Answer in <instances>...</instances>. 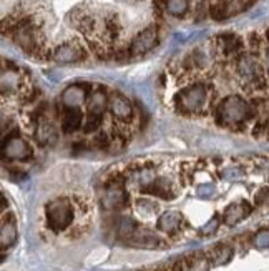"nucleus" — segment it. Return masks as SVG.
<instances>
[{"label": "nucleus", "instance_id": "1", "mask_svg": "<svg viewBox=\"0 0 269 271\" xmlns=\"http://www.w3.org/2000/svg\"><path fill=\"white\" fill-rule=\"evenodd\" d=\"M254 117L253 105L239 95H229L218 107V120L223 125L238 126Z\"/></svg>", "mask_w": 269, "mask_h": 271}, {"label": "nucleus", "instance_id": "2", "mask_svg": "<svg viewBox=\"0 0 269 271\" xmlns=\"http://www.w3.org/2000/svg\"><path fill=\"white\" fill-rule=\"evenodd\" d=\"M208 90L205 85L194 84L179 90L175 97V105L179 113H196L205 107Z\"/></svg>", "mask_w": 269, "mask_h": 271}, {"label": "nucleus", "instance_id": "3", "mask_svg": "<svg viewBox=\"0 0 269 271\" xmlns=\"http://www.w3.org/2000/svg\"><path fill=\"white\" fill-rule=\"evenodd\" d=\"M45 213H47V223L50 226V230L53 231H63L72 225L74 221V208L69 200L65 198H57V200H52L47 208H45Z\"/></svg>", "mask_w": 269, "mask_h": 271}, {"label": "nucleus", "instance_id": "4", "mask_svg": "<svg viewBox=\"0 0 269 271\" xmlns=\"http://www.w3.org/2000/svg\"><path fill=\"white\" fill-rule=\"evenodd\" d=\"M102 203L105 208L108 210H118L123 208L128 203V195L123 186V181L120 180H111L108 185L105 186Z\"/></svg>", "mask_w": 269, "mask_h": 271}, {"label": "nucleus", "instance_id": "5", "mask_svg": "<svg viewBox=\"0 0 269 271\" xmlns=\"http://www.w3.org/2000/svg\"><path fill=\"white\" fill-rule=\"evenodd\" d=\"M156 40H158V30H156V27H148V29L140 32V34L133 38L130 50L128 52H130L131 57L145 55L156 45Z\"/></svg>", "mask_w": 269, "mask_h": 271}, {"label": "nucleus", "instance_id": "6", "mask_svg": "<svg viewBox=\"0 0 269 271\" xmlns=\"http://www.w3.org/2000/svg\"><path fill=\"white\" fill-rule=\"evenodd\" d=\"M52 58L58 63H74L85 58V50L77 42H66L63 45H58L52 53Z\"/></svg>", "mask_w": 269, "mask_h": 271}, {"label": "nucleus", "instance_id": "7", "mask_svg": "<svg viewBox=\"0 0 269 271\" xmlns=\"http://www.w3.org/2000/svg\"><path fill=\"white\" fill-rule=\"evenodd\" d=\"M4 155L12 160H29L32 157V148L24 138L10 137L4 143Z\"/></svg>", "mask_w": 269, "mask_h": 271}, {"label": "nucleus", "instance_id": "8", "mask_svg": "<svg viewBox=\"0 0 269 271\" xmlns=\"http://www.w3.org/2000/svg\"><path fill=\"white\" fill-rule=\"evenodd\" d=\"M108 108H110L111 115H113V117L116 120H120V121H128V120H131V117H133L131 103L128 102V98L120 95V93H113V95L110 97Z\"/></svg>", "mask_w": 269, "mask_h": 271}, {"label": "nucleus", "instance_id": "9", "mask_svg": "<svg viewBox=\"0 0 269 271\" xmlns=\"http://www.w3.org/2000/svg\"><path fill=\"white\" fill-rule=\"evenodd\" d=\"M88 98V90L83 85H72L61 93V102L69 108H78Z\"/></svg>", "mask_w": 269, "mask_h": 271}, {"label": "nucleus", "instance_id": "10", "mask_svg": "<svg viewBox=\"0 0 269 271\" xmlns=\"http://www.w3.org/2000/svg\"><path fill=\"white\" fill-rule=\"evenodd\" d=\"M251 210H253V208H251L249 203H246V201L233 203V205H229V207L226 208V212H224L223 221L228 226H233V225L239 223L243 218L248 217V215L251 213Z\"/></svg>", "mask_w": 269, "mask_h": 271}, {"label": "nucleus", "instance_id": "11", "mask_svg": "<svg viewBox=\"0 0 269 271\" xmlns=\"http://www.w3.org/2000/svg\"><path fill=\"white\" fill-rule=\"evenodd\" d=\"M142 191L145 193H150V195H155L158 198H163V200H173L176 196L175 190L171 188L170 180L166 178H156L153 180L148 186L142 188Z\"/></svg>", "mask_w": 269, "mask_h": 271}, {"label": "nucleus", "instance_id": "12", "mask_svg": "<svg viewBox=\"0 0 269 271\" xmlns=\"http://www.w3.org/2000/svg\"><path fill=\"white\" fill-rule=\"evenodd\" d=\"M183 217L179 212H165L158 218V230L165 231V233H175V231L181 226Z\"/></svg>", "mask_w": 269, "mask_h": 271}, {"label": "nucleus", "instance_id": "13", "mask_svg": "<svg viewBox=\"0 0 269 271\" xmlns=\"http://www.w3.org/2000/svg\"><path fill=\"white\" fill-rule=\"evenodd\" d=\"M17 240V225H15V220L10 217V218H5L4 223H2V230H0V245H2V250H7L15 243Z\"/></svg>", "mask_w": 269, "mask_h": 271}, {"label": "nucleus", "instance_id": "14", "mask_svg": "<svg viewBox=\"0 0 269 271\" xmlns=\"http://www.w3.org/2000/svg\"><path fill=\"white\" fill-rule=\"evenodd\" d=\"M106 105H108V98H106L103 90H95L92 95L88 97V113L100 115L102 117Z\"/></svg>", "mask_w": 269, "mask_h": 271}, {"label": "nucleus", "instance_id": "15", "mask_svg": "<svg viewBox=\"0 0 269 271\" xmlns=\"http://www.w3.org/2000/svg\"><path fill=\"white\" fill-rule=\"evenodd\" d=\"M35 140L40 143V145H48V143H53L57 140V131H55L53 125L48 123V121H42L38 123L35 130Z\"/></svg>", "mask_w": 269, "mask_h": 271}, {"label": "nucleus", "instance_id": "16", "mask_svg": "<svg viewBox=\"0 0 269 271\" xmlns=\"http://www.w3.org/2000/svg\"><path fill=\"white\" fill-rule=\"evenodd\" d=\"M83 115L78 108H69L63 115V130L66 133H72L77 128H80Z\"/></svg>", "mask_w": 269, "mask_h": 271}, {"label": "nucleus", "instance_id": "17", "mask_svg": "<svg viewBox=\"0 0 269 271\" xmlns=\"http://www.w3.org/2000/svg\"><path fill=\"white\" fill-rule=\"evenodd\" d=\"M130 240H131L133 245L143 246V248H153L160 243L158 238H156L153 233H150L148 230H137Z\"/></svg>", "mask_w": 269, "mask_h": 271}, {"label": "nucleus", "instance_id": "18", "mask_svg": "<svg viewBox=\"0 0 269 271\" xmlns=\"http://www.w3.org/2000/svg\"><path fill=\"white\" fill-rule=\"evenodd\" d=\"M233 258V250L226 245L218 246L215 251L211 253V261L215 266H220V264H226L229 259Z\"/></svg>", "mask_w": 269, "mask_h": 271}, {"label": "nucleus", "instance_id": "19", "mask_svg": "<svg viewBox=\"0 0 269 271\" xmlns=\"http://www.w3.org/2000/svg\"><path fill=\"white\" fill-rule=\"evenodd\" d=\"M168 14L175 15V17H181L188 12L189 0H166L165 2Z\"/></svg>", "mask_w": 269, "mask_h": 271}, {"label": "nucleus", "instance_id": "20", "mask_svg": "<svg viewBox=\"0 0 269 271\" xmlns=\"http://www.w3.org/2000/svg\"><path fill=\"white\" fill-rule=\"evenodd\" d=\"M137 230H138V226H137V223H134L131 218H123L121 220V223H120V235L121 236L131 238Z\"/></svg>", "mask_w": 269, "mask_h": 271}, {"label": "nucleus", "instance_id": "21", "mask_svg": "<svg viewBox=\"0 0 269 271\" xmlns=\"http://www.w3.org/2000/svg\"><path fill=\"white\" fill-rule=\"evenodd\" d=\"M106 256H108V250H106V248H97V250L88 254V258L85 261H87V264H98V263L105 261Z\"/></svg>", "mask_w": 269, "mask_h": 271}, {"label": "nucleus", "instance_id": "22", "mask_svg": "<svg viewBox=\"0 0 269 271\" xmlns=\"http://www.w3.org/2000/svg\"><path fill=\"white\" fill-rule=\"evenodd\" d=\"M253 243L256 248H261V250H267L269 248V230H261L257 231L253 238Z\"/></svg>", "mask_w": 269, "mask_h": 271}, {"label": "nucleus", "instance_id": "23", "mask_svg": "<svg viewBox=\"0 0 269 271\" xmlns=\"http://www.w3.org/2000/svg\"><path fill=\"white\" fill-rule=\"evenodd\" d=\"M196 193H198L199 198H213L216 195V186L213 183H205V185H199L196 188Z\"/></svg>", "mask_w": 269, "mask_h": 271}, {"label": "nucleus", "instance_id": "24", "mask_svg": "<svg viewBox=\"0 0 269 271\" xmlns=\"http://www.w3.org/2000/svg\"><path fill=\"white\" fill-rule=\"evenodd\" d=\"M218 226H220V218H218V217H213L205 226H201V228H199V233H201V235H205V236H206V235H213V233H215V231L218 230Z\"/></svg>", "mask_w": 269, "mask_h": 271}, {"label": "nucleus", "instance_id": "25", "mask_svg": "<svg viewBox=\"0 0 269 271\" xmlns=\"http://www.w3.org/2000/svg\"><path fill=\"white\" fill-rule=\"evenodd\" d=\"M137 207H138V212L140 213H143V215H151V213H155L156 212V205L153 201H150V200H140L137 203Z\"/></svg>", "mask_w": 269, "mask_h": 271}, {"label": "nucleus", "instance_id": "26", "mask_svg": "<svg viewBox=\"0 0 269 271\" xmlns=\"http://www.w3.org/2000/svg\"><path fill=\"white\" fill-rule=\"evenodd\" d=\"M100 123H102V117L100 115H92V113H88V120H87V123H85V131H93V130H97Z\"/></svg>", "mask_w": 269, "mask_h": 271}, {"label": "nucleus", "instance_id": "27", "mask_svg": "<svg viewBox=\"0 0 269 271\" xmlns=\"http://www.w3.org/2000/svg\"><path fill=\"white\" fill-rule=\"evenodd\" d=\"M221 175H223V178L233 180V178H239V176H243V171H241L239 168H226Z\"/></svg>", "mask_w": 269, "mask_h": 271}, {"label": "nucleus", "instance_id": "28", "mask_svg": "<svg viewBox=\"0 0 269 271\" xmlns=\"http://www.w3.org/2000/svg\"><path fill=\"white\" fill-rule=\"evenodd\" d=\"M256 203H257V205H266V203H269V188H262V190L257 191Z\"/></svg>", "mask_w": 269, "mask_h": 271}]
</instances>
